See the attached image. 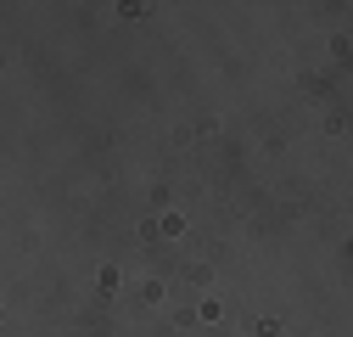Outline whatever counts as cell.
<instances>
[]
</instances>
